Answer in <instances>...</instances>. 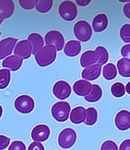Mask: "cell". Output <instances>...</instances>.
Returning <instances> with one entry per match:
<instances>
[{
	"instance_id": "d4e9b609",
	"label": "cell",
	"mask_w": 130,
	"mask_h": 150,
	"mask_svg": "<svg viewBox=\"0 0 130 150\" xmlns=\"http://www.w3.org/2000/svg\"><path fill=\"white\" fill-rule=\"evenodd\" d=\"M98 120V111L94 108H88L86 110V119L85 123L88 126L94 125Z\"/></svg>"
},
{
	"instance_id": "74e56055",
	"label": "cell",
	"mask_w": 130,
	"mask_h": 150,
	"mask_svg": "<svg viewBox=\"0 0 130 150\" xmlns=\"http://www.w3.org/2000/svg\"><path fill=\"white\" fill-rule=\"evenodd\" d=\"M123 12H124V15H126V17L130 19V2L124 6Z\"/></svg>"
},
{
	"instance_id": "484cf974",
	"label": "cell",
	"mask_w": 130,
	"mask_h": 150,
	"mask_svg": "<svg viewBox=\"0 0 130 150\" xmlns=\"http://www.w3.org/2000/svg\"><path fill=\"white\" fill-rule=\"evenodd\" d=\"M11 80V73L9 69H0V89L6 88Z\"/></svg>"
},
{
	"instance_id": "ab89813d",
	"label": "cell",
	"mask_w": 130,
	"mask_h": 150,
	"mask_svg": "<svg viewBox=\"0 0 130 150\" xmlns=\"http://www.w3.org/2000/svg\"><path fill=\"white\" fill-rule=\"evenodd\" d=\"M125 88H126V91L127 93H128L129 95H130V82H129L128 83L126 84V86Z\"/></svg>"
},
{
	"instance_id": "d6a6232c",
	"label": "cell",
	"mask_w": 130,
	"mask_h": 150,
	"mask_svg": "<svg viewBox=\"0 0 130 150\" xmlns=\"http://www.w3.org/2000/svg\"><path fill=\"white\" fill-rule=\"evenodd\" d=\"M8 150H26V146L21 141L15 140L10 145Z\"/></svg>"
},
{
	"instance_id": "4dcf8cb0",
	"label": "cell",
	"mask_w": 130,
	"mask_h": 150,
	"mask_svg": "<svg viewBox=\"0 0 130 150\" xmlns=\"http://www.w3.org/2000/svg\"><path fill=\"white\" fill-rule=\"evenodd\" d=\"M38 0H19V4L23 8L30 10L36 6Z\"/></svg>"
},
{
	"instance_id": "52a82bcc",
	"label": "cell",
	"mask_w": 130,
	"mask_h": 150,
	"mask_svg": "<svg viewBox=\"0 0 130 150\" xmlns=\"http://www.w3.org/2000/svg\"><path fill=\"white\" fill-rule=\"evenodd\" d=\"M45 43L47 45L54 46L57 51H60L64 47L65 39L59 31L53 30L46 34Z\"/></svg>"
},
{
	"instance_id": "1f68e13d",
	"label": "cell",
	"mask_w": 130,
	"mask_h": 150,
	"mask_svg": "<svg viewBox=\"0 0 130 150\" xmlns=\"http://www.w3.org/2000/svg\"><path fill=\"white\" fill-rule=\"evenodd\" d=\"M100 150H118L117 143L112 140H106L103 143Z\"/></svg>"
},
{
	"instance_id": "3957f363",
	"label": "cell",
	"mask_w": 130,
	"mask_h": 150,
	"mask_svg": "<svg viewBox=\"0 0 130 150\" xmlns=\"http://www.w3.org/2000/svg\"><path fill=\"white\" fill-rule=\"evenodd\" d=\"M74 34L80 41L87 42L92 36V29L86 21H78L74 25Z\"/></svg>"
},
{
	"instance_id": "8992f818",
	"label": "cell",
	"mask_w": 130,
	"mask_h": 150,
	"mask_svg": "<svg viewBox=\"0 0 130 150\" xmlns=\"http://www.w3.org/2000/svg\"><path fill=\"white\" fill-rule=\"evenodd\" d=\"M15 108L21 114H29L34 108V99L29 95H21L15 99Z\"/></svg>"
},
{
	"instance_id": "836d02e7",
	"label": "cell",
	"mask_w": 130,
	"mask_h": 150,
	"mask_svg": "<svg viewBox=\"0 0 130 150\" xmlns=\"http://www.w3.org/2000/svg\"><path fill=\"white\" fill-rule=\"evenodd\" d=\"M10 139L6 136L0 135V150H3L9 146Z\"/></svg>"
},
{
	"instance_id": "60d3db41",
	"label": "cell",
	"mask_w": 130,
	"mask_h": 150,
	"mask_svg": "<svg viewBox=\"0 0 130 150\" xmlns=\"http://www.w3.org/2000/svg\"><path fill=\"white\" fill-rule=\"evenodd\" d=\"M2 112H3V110H2V107L0 105V118H1V117H2Z\"/></svg>"
},
{
	"instance_id": "4fadbf2b",
	"label": "cell",
	"mask_w": 130,
	"mask_h": 150,
	"mask_svg": "<svg viewBox=\"0 0 130 150\" xmlns=\"http://www.w3.org/2000/svg\"><path fill=\"white\" fill-rule=\"evenodd\" d=\"M100 59V55L96 50H88L85 53H82L81 58H80V64L81 67H90L95 65V63H98Z\"/></svg>"
},
{
	"instance_id": "9a60e30c",
	"label": "cell",
	"mask_w": 130,
	"mask_h": 150,
	"mask_svg": "<svg viewBox=\"0 0 130 150\" xmlns=\"http://www.w3.org/2000/svg\"><path fill=\"white\" fill-rule=\"evenodd\" d=\"M101 66L99 64H95L86 67L81 72V77L87 81L88 80L94 81L98 79L101 73Z\"/></svg>"
},
{
	"instance_id": "f546056e",
	"label": "cell",
	"mask_w": 130,
	"mask_h": 150,
	"mask_svg": "<svg viewBox=\"0 0 130 150\" xmlns=\"http://www.w3.org/2000/svg\"><path fill=\"white\" fill-rule=\"evenodd\" d=\"M120 38L125 43H130V24L123 25L120 29Z\"/></svg>"
},
{
	"instance_id": "44dd1931",
	"label": "cell",
	"mask_w": 130,
	"mask_h": 150,
	"mask_svg": "<svg viewBox=\"0 0 130 150\" xmlns=\"http://www.w3.org/2000/svg\"><path fill=\"white\" fill-rule=\"evenodd\" d=\"M28 41L32 47V53L35 55L43 47V38L37 33H32L28 36Z\"/></svg>"
},
{
	"instance_id": "cb8c5ba5",
	"label": "cell",
	"mask_w": 130,
	"mask_h": 150,
	"mask_svg": "<svg viewBox=\"0 0 130 150\" xmlns=\"http://www.w3.org/2000/svg\"><path fill=\"white\" fill-rule=\"evenodd\" d=\"M117 69L115 65L113 63H108L103 68V76L107 80H113L117 77Z\"/></svg>"
},
{
	"instance_id": "e575fe53",
	"label": "cell",
	"mask_w": 130,
	"mask_h": 150,
	"mask_svg": "<svg viewBox=\"0 0 130 150\" xmlns=\"http://www.w3.org/2000/svg\"><path fill=\"white\" fill-rule=\"evenodd\" d=\"M28 150H45L43 145L40 142H34L30 143L28 146Z\"/></svg>"
},
{
	"instance_id": "8fae6325",
	"label": "cell",
	"mask_w": 130,
	"mask_h": 150,
	"mask_svg": "<svg viewBox=\"0 0 130 150\" xmlns=\"http://www.w3.org/2000/svg\"><path fill=\"white\" fill-rule=\"evenodd\" d=\"M115 124L118 129L125 131L130 128V112L122 110L117 113L115 117Z\"/></svg>"
},
{
	"instance_id": "277c9868",
	"label": "cell",
	"mask_w": 130,
	"mask_h": 150,
	"mask_svg": "<svg viewBox=\"0 0 130 150\" xmlns=\"http://www.w3.org/2000/svg\"><path fill=\"white\" fill-rule=\"evenodd\" d=\"M59 14L66 21H72L77 17L78 9L76 4L72 1H64L59 5Z\"/></svg>"
},
{
	"instance_id": "603a6c76",
	"label": "cell",
	"mask_w": 130,
	"mask_h": 150,
	"mask_svg": "<svg viewBox=\"0 0 130 150\" xmlns=\"http://www.w3.org/2000/svg\"><path fill=\"white\" fill-rule=\"evenodd\" d=\"M102 95H103V91H102L101 88L100 87V86L95 84L92 86V90L90 91V93L88 96H86L85 99L88 102H97L101 98Z\"/></svg>"
},
{
	"instance_id": "d590c367",
	"label": "cell",
	"mask_w": 130,
	"mask_h": 150,
	"mask_svg": "<svg viewBox=\"0 0 130 150\" xmlns=\"http://www.w3.org/2000/svg\"><path fill=\"white\" fill-rule=\"evenodd\" d=\"M121 55L123 56V58L129 57L130 58V44H126L121 49Z\"/></svg>"
},
{
	"instance_id": "2e32d148",
	"label": "cell",
	"mask_w": 130,
	"mask_h": 150,
	"mask_svg": "<svg viewBox=\"0 0 130 150\" xmlns=\"http://www.w3.org/2000/svg\"><path fill=\"white\" fill-rule=\"evenodd\" d=\"M15 5L12 0H0V18H8L13 15Z\"/></svg>"
},
{
	"instance_id": "83f0119b",
	"label": "cell",
	"mask_w": 130,
	"mask_h": 150,
	"mask_svg": "<svg viewBox=\"0 0 130 150\" xmlns=\"http://www.w3.org/2000/svg\"><path fill=\"white\" fill-rule=\"evenodd\" d=\"M112 95L116 98H121L126 93V88L122 82H116L111 87Z\"/></svg>"
},
{
	"instance_id": "7402d4cb",
	"label": "cell",
	"mask_w": 130,
	"mask_h": 150,
	"mask_svg": "<svg viewBox=\"0 0 130 150\" xmlns=\"http://www.w3.org/2000/svg\"><path fill=\"white\" fill-rule=\"evenodd\" d=\"M117 68L119 74L125 78L130 77V59L122 58L117 62Z\"/></svg>"
},
{
	"instance_id": "5b68a950",
	"label": "cell",
	"mask_w": 130,
	"mask_h": 150,
	"mask_svg": "<svg viewBox=\"0 0 130 150\" xmlns=\"http://www.w3.org/2000/svg\"><path fill=\"white\" fill-rule=\"evenodd\" d=\"M77 135L72 128H66L60 132L58 137V143L62 149H69L76 143Z\"/></svg>"
},
{
	"instance_id": "8d00e7d4",
	"label": "cell",
	"mask_w": 130,
	"mask_h": 150,
	"mask_svg": "<svg viewBox=\"0 0 130 150\" xmlns=\"http://www.w3.org/2000/svg\"><path fill=\"white\" fill-rule=\"evenodd\" d=\"M119 150H130V139H126L119 146Z\"/></svg>"
},
{
	"instance_id": "e0dca14e",
	"label": "cell",
	"mask_w": 130,
	"mask_h": 150,
	"mask_svg": "<svg viewBox=\"0 0 130 150\" xmlns=\"http://www.w3.org/2000/svg\"><path fill=\"white\" fill-rule=\"evenodd\" d=\"M86 119V109L81 106L73 108L70 114V120L75 124H79L85 122Z\"/></svg>"
},
{
	"instance_id": "ffe728a7",
	"label": "cell",
	"mask_w": 130,
	"mask_h": 150,
	"mask_svg": "<svg viewBox=\"0 0 130 150\" xmlns=\"http://www.w3.org/2000/svg\"><path fill=\"white\" fill-rule=\"evenodd\" d=\"M22 62L21 58L15 55H12L4 59L2 62V67H5V69H10L11 71H17L21 68Z\"/></svg>"
},
{
	"instance_id": "d6986e66",
	"label": "cell",
	"mask_w": 130,
	"mask_h": 150,
	"mask_svg": "<svg viewBox=\"0 0 130 150\" xmlns=\"http://www.w3.org/2000/svg\"><path fill=\"white\" fill-rule=\"evenodd\" d=\"M81 50L80 41L78 40H69L66 43L64 48V53L67 57H74L79 54Z\"/></svg>"
},
{
	"instance_id": "7a4b0ae2",
	"label": "cell",
	"mask_w": 130,
	"mask_h": 150,
	"mask_svg": "<svg viewBox=\"0 0 130 150\" xmlns=\"http://www.w3.org/2000/svg\"><path fill=\"white\" fill-rule=\"evenodd\" d=\"M71 107L66 101H59L53 105L51 108L52 116L58 122H65L69 119Z\"/></svg>"
},
{
	"instance_id": "ee69618b",
	"label": "cell",
	"mask_w": 130,
	"mask_h": 150,
	"mask_svg": "<svg viewBox=\"0 0 130 150\" xmlns=\"http://www.w3.org/2000/svg\"><path fill=\"white\" fill-rule=\"evenodd\" d=\"M58 150H60V149H58Z\"/></svg>"
},
{
	"instance_id": "6da1fadb",
	"label": "cell",
	"mask_w": 130,
	"mask_h": 150,
	"mask_svg": "<svg viewBox=\"0 0 130 150\" xmlns=\"http://www.w3.org/2000/svg\"><path fill=\"white\" fill-rule=\"evenodd\" d=\"M57 51L54 46L46 45L35 54L37 63L41 67L52 64L57 58Z\"/></svg>"
},
{
	"instance_id": "ac0fdd59",
	"label": "cell",
	"mask_w": 130,
	"mask_h": 150,
	"mask_svg": "<svg viewBox=\"0 0 130 150\" xmlns=\"http://www.w3.org/2000/svg\"><path fill=\"white\" fill-rule=\"evenodd\" d=\"M108 26V18L105 14H99L94 17L92 21V27L94 31L101 32Z\"/></svg>"
},
{
	"instance_id": "30bf717a",
	"label": "cell",
	"mask_w": 130,
	"mask_h": 150,
	"mask_svg": "<svg viewBox=\"0 0 130 150\" xmlns=\"http://www.w3.org/2000/svg\"><path fill=\"white\" fill-rule=\"evenodd\" d=\"M14 53L21 59H28L32 53V47L28 40L19 41L14 50Z\"/></svg>"
},
{
	"instance_id": "f35d334b",
	"label": "cell",
	"mask_w": 130,
	"mask_h": 150,
	"mask_svg": "<svg viewBox=\"0 0 130 150\" xmlns=\"http://www.w3.org/2000/svg\"><path fill=\"white\" fill-rule=\"evenodd\" d=\"M76 2L80 6H85L86 5L90 3V1H80V0H76Z\"/></svg>"
},
{
	"instance_id": "9c48e42d",
	"label": "cell",
	"mask_w": 130,
	"mask_h": 150,
	"mask_svg": "<svg viewBox=\"0 0 130 150\" xmlns=\"http://www.w3.org/2000/svg\"><path fill=\"white\" fill-rule=\"evenodd\" d=\"M50 135V129L45 124H39L33 128L31 138L34 142H44L47 140Z\"/></svg>"
},
{
	"instance_id": "5bb4252c",
	"label": "cell",
	"mask_w": 130,
	"mask_h": 150,
	"mask_svg": "<svg viewBox=\"0 0 130 150\" xmlns=\"http://www.w3.org/2000/svg\"><path fill=\"white\" fill-rule=\"evenodd\" d=\"M92 86L93 85H91V83L88 82L87 80H78L77 82L74 83L73 91L78 96L86 97L92 90Z\"/></svg>"
},
{
	"instance_id": "4316f807",
	"label": "cell",
	"mask_w": 130,
	"mask_h": 150,
	"mask_svg": "<svg viewBox=\"0 0 130 150\" xmlns=\"http://www.w3.org/2000/svg\"><path fill=\"white\" fill-rule=\"evenodd\" d=\"M53 3V0H38L35 7L40 13H46L51 9Z\"/></svg>"
},
{
	"instance_id": "7c38bea8",
	"label": "cell",
	"mask_w": 130,
	"mask_h": 150,
	"mask_svg": "<svg viewBox=\"0 0 130 150\" xmlns=\"http://www.w3.org/2000/svg\"><path fill=\"white\" fill-rule=\"evenodd\" d=\"M18 40L16 38H8L0 41V59H5L11 55Z\"/></svg>"
},
{
	"instance_id": "7bdbcfd3",
	"label": "cell",
	"mask_w": 130,
	"mask_h": 150,
	"mask_svg": "<svg viewBox=\"0 0 130 150\" xmlns=\"http://www.w3.org/2000/svg\"><path fill=\"white\" fill-rule=\"evenodd\" d=\"M0 36H1V32H0Z\"/></svg>"
},
{
	"instance_id": "f1b7e54d",
	"label": "cell",
	"mask_w": 130,
	"mask_h": 150,
	"mask_svg": "<svg viewBox=\"0 0 130 150\" xmlns=\"http://www.w3.org/2000/svg\"><path fill=\"white\" fill-rule=\"evenodd\" d=\"M95 50L98 51L99 55H100V59L98 60V64L100 65V66L106 64V63L109 59V53H108L107 49L104 47H102V46H99V47L96 48Z\"/></svg>"
},
{
	"instance_id": "b9f144b4",
	"label": "cell",
	"mask_w": 130,
	"mask_h": 150,
	"mask_svg": "<svg viewBox=\"0 0 130 150\" xmlns=\"http://www.w3.org/2000/svg\"><path fill=\"white\" fill-rule=\"evenodd\" d=\"M2 21H3V19L0 18V25H1V24H2Z\"/></svg>"
},
{
	"instance_id": "ba28073f",
	"label": "cell",
	"mask_w": 130,
	"mask_h": 150,
	"mask_svg": "<svg viewBox=\"0 0 130 150\" xmlns=\"http://www.w3.org/2000/svg\"><path fill=\"white\" fill-rule=\"evenodd\" d=\"M72 88L69 84L66 81H58L54 84L53 88V95L60 100L68 98L71 95Z\"/></svg>"
}]
</instances>
